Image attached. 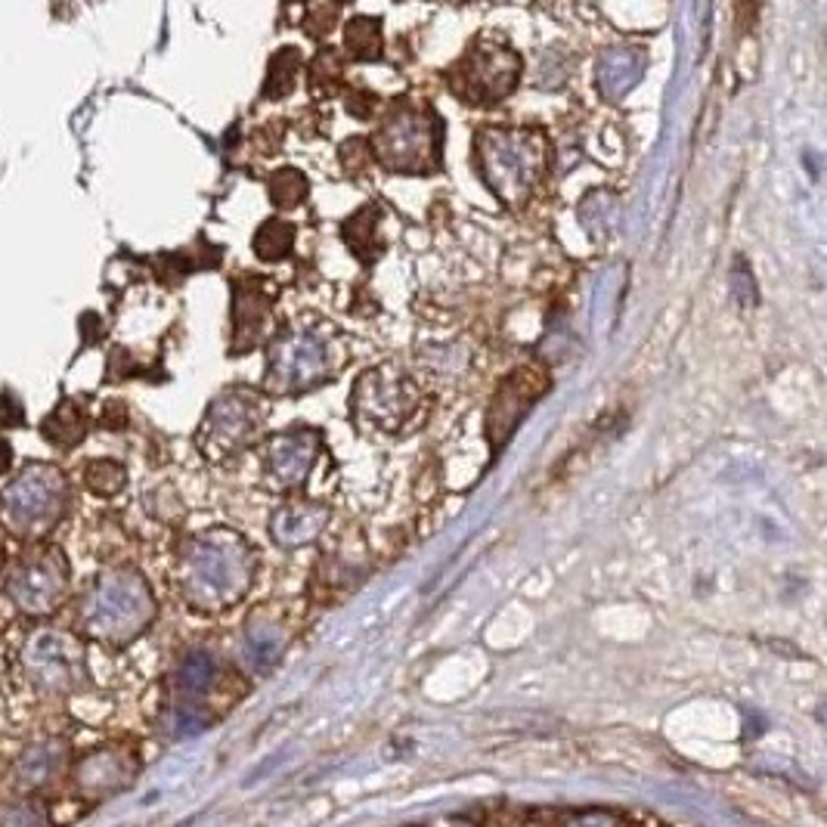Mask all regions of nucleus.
<instances>
[{
  "label": "nucleus",
  "instance_id": "473e14b6",
  "mask_svg": "<svg viewBox=\"0 0 827 827\" xmlns=\"http://www.w3.org/2000/svg\"><path fill=\"white\" fill-rule=\"evenodd\" d=\"M0 561H3V539H0Z\"/></svg>",
  "mask_w": 827,
  "mask_h": 827
},
{
  "label": "nucleus",
  "instance_id": "c756f323",
  "mask_svg": "<svg viewBox=\"0 0 827 827\" xmlns=\"http://www.w3.org/2000/svg\"><path fill=\"white\" fill-rule=\"evenodd\" d=\"M0 424H3V428L25 424V409H22V404L13 394H0Z\"/></svg>",
  "mask_w": 827,
  "mask_h": 827
},
{
  "label": "nucleus",
  "instance_id": "aec40b11",
  "mask_svg": "<svg viewBox=\"0 0 827 827\" xmlns=\"http://www.w3.org/2000/svg\"><path fill=\"white\" fill-rule=\"evenodd\" d=\"M345 44L357 59H379L382 57V25L369 16H357L345 25Z\"/></svg>",
  "mask_w": 827,
  "mask_h": 827
},
{
  "label": "nucleus",
  "instance_id": "39448f33",
  "mask_svg": "<svg viewBox=\"0 0 827 827\" xmlns=\"http://www.w3.org/2000/svg\"><path fill=\"white\" fill-rule=\"evenodd\" d=\"M379 161L391 171L428 173L441 165V121L434 112L400 106L375 134Z\"/></svg>",
  "mask_w": 827,
  "mask_h": 827
},
{
  "label": "nucleus",
  "instance_id": "f257e3e1",
  "mask_svg": "<svg viewBox=\"0 0 827 827\" xmlns=\"http://www.w3.org/2000/svg\"><path fill=\"white\" fill-rule=\"evenodd\" d=\"M254 552L232 530H208L187 539L180 552V589L199 611H220L249 592Z\"/></svg>",
  "mask_w": 827,
  "mask_h": 827
},
{
  "label": "nucleus",
  "instance_id": "4be33fe9",
  "mask_svg": "<svg viewBox=\"0 0 827 827\" xmlns=\"http://www.w3.org/2000/svg\"><path fill=\"white\" fill-rule=\"evenodd\" d=\"M375 224H379V212H375L372 205H369L365 212L353 214L345 224L347 242H350V249L357 251L363 261H375V254L382 251V242L372 236V232H375Z\"/></svg>",
  "mask_w": 827,
  "mask_h": 827
},
{
  "label": "nucleus",
  "instance_id": "dca6fc26",
  "mask_svg": "<svg viewBox=\"0 0 827 827\" xmlns=\"http://www.w3.org/2000/svg\"><path fill=\"white\" fill-rule=\"evenodd\" d=\"M62 763H65V744L38 741L28 751L20 753V759L13 766V784H16V790H25V793L47 788L59 775Z\"/></svg>",
  "mask_w": 827,
  "mask_h": 827
},
{
  "label": "nucleus",
  "instance_id": "412c9836",
  "mask_svg": "<svg viewBox=\"0 0 827 827\" xmlns=\"http://www.w3.org/2000/svg\"><path fill=\"white\" fill-rule=\"evenodd\" d=\"M291 245H295V227L279 220V217L267 220L254 236V251H257L261 261H283L291 251Z\"/></svg>",
  "mask_w": 827,
  "mask_h": 827
},
{
  "label": "nucleus",
  "instance_id": "bb28decb",
  "mask_svg": "<svg viewBox=\"0 0 827 827\" xmlns=\"http://www.w3.org/2000/svg\"><path fill=\"white\" fill-rule=\"evenodd\" d=\"M338 22V3L332 0H310L308 16H304V32L313 38H323L332 32V25Z\"/></svg>",
  "mask_w": 827,
  "mask_h": 827
},
{
  "label": "nucleus",
  "instance_id": "cd10ccee",
  "mask_svg": "<svg viewBox=\"0 0 827 827\" xmlns=\"http://www.w3.org/2000/svg\"><path fill=\"white\" fill-rule=\"evenodd\" d=\"M202 729H205V716L199 712V707L195 704H180L171 719L173 738H193Z\"/></svg>",
  "mask_w": 827,
  "mask_h": 827
},
{
  "label": "nucleus",
  "instance_id": "20e7f679",
  "mask_svg": "<svg viewBox=\"0 0 827 827\" xmlns=\"http://www.w3.org/2000/svg\"><path fill=\"white\" fill-rule=\"evenodd\" d=\"M69 483L53 465L32 463L22 468L16 481L0 493V524L20 539H38L57 527L65 512Z\"/></svg>",
  "mask_w": 827,
  "mask_h": 827
},
{
  "label": "nucleus",
  "instance_id": "c85d7f7f",
  "mask_svg": "<svg viewBox=\"0 0 827 827\" xmlns=\"http://www.w3.org/2000/svg\"><path fill=\"white\" fill-rule=\"evenodd\" d=\"M731 291H734V298H738L744 308H751L753 301H756L753 276L747 273V264H744V261H738V267H734V286H731Z\"/></svg>",
  "mask_w": 827,
  "mask_h": 827
},
{
  "label": "nucleus",
  "instance_id": "a878e982",
  "mask_svg": "<svg viewBox=\"0 0 827 827\" xmlns=\"http://www.w3.org/2000/svg\"><path fill=\"white\" fill-rule=\"evenodd\" d=\"M84 481H87V487H91L97 496H116L118 490L124 487V481H128V475H124V468L118 463H112V459H99V463L87 465Z\"/></svg>",
  "mask_w": 827,
  "mask_h": 827
},
{
  "label": "nucleus",
  "instance_id": "f3484780",
  "mask_svg": "<svg viewBox=\"0 0 827 827\" xmlns=\"http://www.w3.org/2000/svg\"><path fill=\"white\" fill-rule=\"evenodd\" d=\"M134 775V763L118 753H94L77 766V788L84 793H112L124 788Z\"/></svg>",
  "mask_w": 827,
  "mask_h": 827
},
{
  "label": "nucleus",
  "instance_id": "7ed1b4c3",
  "mask_svg": "<svg viewBox=\"0 0 827 827\" xmlns=\"http://www.w3.org/2000/svg\"><path fill=\"white\" fill-rule=\"evenodd\" d=\"M478 171L505 205H524L546 171V143L530 131L490 128L478 134Z\"/></svg>",
  "mask_w": 827,
  "mask_h": 827
},
{
  "label": "nucleus",
  "instance_id": "1a4fd4ad",
  "mask_svg": "<svg viewBox=\"0 0 827 827\" xmlns=\"http://www.w3.org/2000/svg\"><path fill=\"white\" fill-rule=\"evenodd\" d=\"M520 75V59L508 47L478 44L468 50V57L456 65L453 91L468 103H500L505 99Z\"/></svg>",
  "mask_w": 827,
  "mask_h": 827
},
{
  "label": "nucleus",
  "instance_id": "f03ea898",
  "mask_svg": "<svg viewBox=\"0 0 827 827\" xmlns=\"http://www.w3.org/2000/svg\"><path fill=\"white\" fill-rule=\"evenodd\" d=\"M155 616V598L136 571H112L81 598V630L109 645H124L143 633Z\"/></svg>",
  "mask_w": 827,
  "mask_h": 827
},
{
  "label": "nucleus",
  "instance_id": "423d86ee",
  "mask_svg": "<svg viewBox=\"0 0 827 827\" xmlns=\"http://www.w3.org/2000/svg\"><path fill=\"white\" fill-rule=\"evenodd\" d=\"M338 369L332 360V341L320 332H295L269 353L267 387L273 394H301L326 382Z\"/></svg>",
  "mask_w": 827,
  "mask_h": 827
},
{
  "label": "nucleus",
  "instance_id": "4468645a",
  "mask_svg": "<svg viewBox=\"0 0 827 827\" xmlns=\"http://www.w3.org/2000/svg\"><path fill=\"white\" fill-rule=\"evenodd\" d=\"M328 518H332V512L323 502H295V505H286L273 515L269 534L279 546L298 549V546H308V542L320 537Z\"/></svg>",
  "mask_w": 827,
  "mask_h": 827
},
{
  "label": "nucleus",
  "instance_id": "b1692460",
  "mask_svg": "<svg viewBox=\"0 0 827 827\" xmlns=\"http://www.w3.org/2000/svg\"><path fill=\"white\" fill-rule=\"evenodd\" d=\"M283 651V635L273 626H254L245 638V660L251 663V670H267L269 663Z\"/></svg>",
  "mask_w": 827,
  "mask_h": 827
},
{
  "label": "nucleus",
  "instance_id": "f8f14e48",
  "mask_svg": "<svg viewBox=\"0 0 827 827\" xmlns=\"http://www.w3.org/2000/svg\"><path fill=\"white\" fill-rule=\"evenodd\" d=\"M320 453V434L316 431H291L273 438L267 446L264 475L273 490H291L308 481L313 459Z\"/></svg>",
  "mask_w": 827,
  "mask_h": 827
},
{
  "label": "nucleus",
  "instance_id": "9d476101",
  "mask_svg": "<svg viewBox=\"0 0 827 827\" xmlns=\"http://www.w3.org/2000/svg\"><path fill=\"white\" fill-rule=\"evenodd\" d=\"M69 583V564L57 549H38L20 559L7 577V596L25 614H47L59 604Z\"/></svg>",
  "mask_w": 827,
  "mask_h": 827
},
{
  "label": "nucleus",
  "instance_id": "2eb2a0df",
  "mask_svg": "<svg viewBox=\"0 0 827 827\" xmlns=\"http://www.w3.org/2000/svg\"><path fill=\"white\" fill-rule=\"evenodd\" d=\"M546 391V379L537 375L534 369H520L515 372L505 385H502L500 397L493 400V409H490V419H496L505 412V419H500V424L490 431L493 438H508L512 434V428L524 419V412H527V406L537 400L539 394Z\"/></svg>",
  "mask_w": 827,
  "mask_h": 827
},
{
  "label": "nucleus",
  "instance_id": "a211bd4d",
  "mask_svg": "<svg viewBox=\"0 0 827 827\" xmlns=\"http://www.w3.org/2000/svg\"><path fill=\"white\" fill-rule=\"evenodd\" d=\"M40 431H44V441H50L59 450H72L77 443L84 441V434H87V416H84V409L72 400H65V404H59L44 424H40Z\"/></svg>",
  "mask_w": 827,
  "mask_h": 827
},
{
  "label": "nucleus",
  "instance_id": "72a5a7b5",
  "mask_svg": "<svg viewBox=\"0 0 827 827\" xmlns=\"http://www.w3.org/2000/svg\"><path fill=\"white\" fill-rule=\"evenodd\" d=\"M335 3H350V0H335Z\"/></svg>",
  "mask_w": 827,
  "mask_h": 827
},
{
  "label": "nucleus",
  "instance_id": "393cba45",
  "mask_svg": "<svg viewBox=\"0 0 827 827\" xmlns=\"http://www.w3.org/2000/svg\"><path fill=\"white\" fill-rule=\"evenodd\" d=\"M269 195H273V202H276L279 208H295V205H301L304 195H308V180H304V173L295 171V168L276 171L273 173V180H269Z\"/></svg>",
  "mask_w": 827,
  "mask_h": 827
},
{
  "label": "nucleus",
  "instance_id": "6ab92c4d",
  "mask_svg": "<svg viewBox=\"0 0 827 827\" xmlns=\"http://www.w3.org/2000/svg\"><path fill=\"white\" fill-rule=\"evenodd\" d=\"M214 673H217L214 657L208 651H193V655H187V660L177 670V688L187 700H195V697H202L212 688Z\"/></svg>",
  "mask_w": 827,
  "mask_h": 827
},
{
  "label": "nucleus",
  "instance_id": "9b49d317",
  "mask_svg": "<svg viewBox=\"0 0 827 827\" xmlns=\"http://www.w3.org/2000/svg\"><path fill=\"white\" fill-rule=\"evenodd\" d=\"M416 387L409 379L391 375L387 369H372L353 387V416L369 428L397 431L416 409Z\"/></svg>",
  "mask_w": 827,
  "mask_h": 827
},
{
  "label": "nucleus",
  "instance_id": "2f4dec72",
  "mask_svg": "<svg viewBox=\"0 0 827 827\" xmlns=\"http://www.w3.org/2000/svg\"><path fill=\"white\" fill-rule=\"evenodd\" d=\"M3 822H44V815L40 812H10V815H3Z\"/></svg>",
  "mask_w": 827,
  "mask_h": 827
},
{
  "label": "nucleus",
  "instance_id": "7c9ffc66",
  "mask_svg": "<svg viewBox=\"0 0 827 827\" xmlns=\"http://www.w3.org/2000/svg\"><path fill=\"white\" fill-rule=\"evenodd\" d=\"M10 465H13V446L7 441H0V475H7Z\"/></svg>",
  "mask_w": 827,
  "mask_h": 827
},
{
  "label": "nucleus",
  "instance_id": "0eeeda50",
  "mask_svg": "<svg viewBox=\"0 0 827 827\" xmlns=\"http://www.w3.org/2000/svg\"><path fill=\"white\" fill-rule=\"evenodd\" d=\"M264 422V406L251 394V391H227L220 394L205 416L202 424V453L208 459H227L232 453H239L251 438L257 434V428Z\"/></svg>",
  "mask_w": 827,
  "mask_h": 827
},
{
  "label": "nucleus",
  "instance_id": "ddd939ff",
  "mask_svg": "<svg viewBox=\"0 0 827 827\" xmlns=\"http://www.w3.org/2000/svg\"><path fill=\"white\" fill-rule=\"evenodd\" d=\"M236 350H251L264 341L273 320V298L264 289V279H249L236 286Z\"/></svg>",
  "mask_w": 827,
  "mask_h": 827
},
{
  "label": "nucleus",
  "instance_id": "6e6552de",
  "mask_svg": "<svg viewBox=\"0 0 827 827\" xmlns=\"http://www.w3.org/2000/svg\"><path fill=\"white\" fill-rule=\"evenodd\" d=\"M22 667L28 679L47 694L75 692L84 679V651L75 638L59 630H40L28 638Z\"/></svg>",
  "mask_w": 827,
  "mask_h": 827
},
{
  "label": "nucleus",
  "instance_id": "5701e85b",
  "mask_svg": "<svg viewBox=\"0 0 827 827\" xmlns=\"http://www.w3.org/2000/svg\"><path fill=\"white\" fill-rule=\"evenodd\" d=\"M301 62L304 57L295 50V47H286V50H279L273 62H269V75H267V87H264V97H289L291 87H295V75H298V69H301Z\"/></svg>",
  "mask_w": 827,
  "mask_h": 827
}]
</instances>
